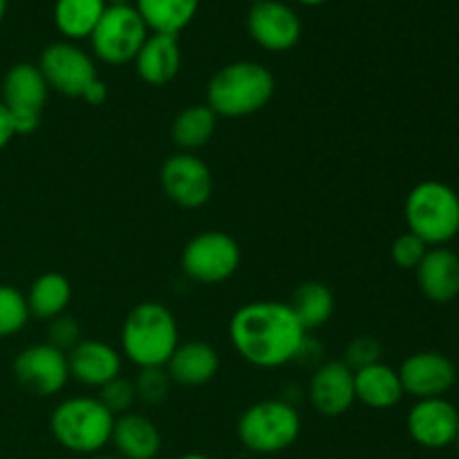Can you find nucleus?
<instances>
[{
  "mask_svg": "<svg viewBox=\"0 0 459 459\" xmlns=\"http://www.w3.org/2000/svg\"><path fill=\"white\" fill-rule=\"evenodd\" d=\"M148 27L134 4H108L90 36V45L106 65L133 63L148 39Z\"/></svg>",
  "mask_w": 459,
  "mask_h": 459,
  "instance_id": "7",
  "label": "nucleus"
},
{
  "mask_svg": "<svg viewBox=\"0 0 459 459\" xmlns=\"http://www.w3.org/2000/svg\"><path fill=\"white\" fill-rule=\"evenodd\" d=\"M430 247L426 245L421 238H417L415 233L406 231L402 233L399 238H394L393 247H390V255H393V263L397 264L399 269H406V272H415L417 267H420V263L424 260L426 251H429Z\"/></svg>",
  "mask_w": 459,
  "mask_h": 459,
  "instance_id": "31",
  "label": "nucleus"
},
{
  "mask_svg": "<svg viewBox=\"0 0 459 459\" xmlns=\"http://www.w3.org/2000/svg\"><path fill=\"white\" fill-rule=\"evenodd\" d=\"M415 273L421 294L430 303L446 305L459 296V255L448 247H430Z\"/></svg>",
  "mask_w": 459,
  "mask_h": 459,
  "instance_id": "18",
  "label": "nucleus"
},
{
  "mask_svg": "<svg viewBox=\"0 0 459 459\" xmlns=\"http://www.w3.org/2000/svg\"><path fill=\"white\" fill-rule=\"evenodd\" d=\"M381 354H384V348H381L379 341L375 336H357L348 343L343 354V363L352 372L363 370L368 366H375V363L381 361Z\"/></svg>",
  "mask_w": 459,
  "mask_h": 459,
  "instance_id": "32",
  "label": "nucleus"
},
{
  "mask_svg": "<svg viewBox=\"0 0 459 459\" xmlns=\"http://www.w3.org/2000/svg\"><path fill=\"white\" fill-rule=\"evenodd\" d=\"M133 63L134 72L143 83L157 85V88L170 83L182 67V48H179L178 36L148 34L146 43L142 45Z\"/></svg>",
  "mask_w": 459,
  "mask_h": 459,
  "instance_id": "20",
  "label": "nucleus"
},
{
  "mask_svg": "<svg viewBox=\"0 0 459 459\" xmlns=\"http://www.w3.org/2000/svg\"><path fill=\"white\" fill-rule=\"evenodd\" d=\"M247 30L251 39L267 52H287L299 45L303 22L290 4L281 0H263L251 4L247 13Z\"/></svg>",
  "mask_w": 459,
  "mask_h": 459,
  "instance_id": "14",
  "label": "nucleus"
},
{
  "mask_svg": "<svg viewBox=\"0 0 459 459\" xmlns=\"http://www.w3.org/2000/svg\"><path fill=\"white\" fill-rule=\"evenodd\" d=\"M106 7V0H56L54 3V25L70 43L90 39Z\"/></svg>",
  "mask_w": 459,
  "mask_h": 459,
  "instance_id": "26",
  "label": "nucleus"
},
{
  "mask_svg": "<svg viewBox=\"0 0 459 459\" xmlns=\"http://www.w3.org/2000/svg\"><path fill=\"white\" fill-rule=\"evenodd\" d=\"M354 394L359 403L372 411H390L406 397L399 372L384 361L354 372Z\"/></svg>",
  "mask_w": 459,
  "mask_h": 459,
  "instance_id": "22",
  "label": "nucleus"
},
{
  "mask_svg": "<svg viewBox=\"0 0 459 459\" xmlns=\"http://www.w3.org/2000/svg\"><path fill=\"white\" fill-rule=\"evenodd\" d=\"M314 411L323 417H341L357 403L354 372L343 361H325L314 370L307 385Z\"/></svg>",
  "mask_w": 459,
  "mask_h": 459,
  "instance_id": "16",
  "label": "nucleus"
},
{
  "mask_svg": "<svg viewBox=\"0 0 459 459\" xmlns=\"http://www.w3.org/2000/svg\"><path fill=\"white\" fill-rule=\"evenodd\" d=\"M299 4H305V7H318V4L327 3V0H296Z\"/></svg>",
  "mask_w": 459,
  "mask_h": 459,
  "instance_id": "37",
  "label": "nucleus"
},
{
  "mask_svg": "<svg viewBox=\"0 0 459 459\" xmlns=\"http://www.w3.org/2000/svg\"><path fill=\"white\" fill-rule=\"evenodd\" d=\"M81 99H83L85 103H90V106H101L108 99V85L103 83L101 79H97L94 83H90V88L85 90Z\"/></svg>",
  "mask_w": 459,
  "mask_h": 459,
  "instance_id": "34",
  "label": "nucleus"
},
{
  "mask_svg": "<svg viewBox=\"0 0 459 459\" xmlns=\"http://www.w3.org/2000/svg\"><path fill=\"white\" fill-rule=\"evenodd\" d=\"M108 4H130V0H106Z\"/></svg>",
  "mask_w": 459,
  "mask_h": 459,
  "instance_id": "39",
  "label": "nucleus"
},
{
  "mask_svg": "<svg viewBox=\"0 0 459 459\" xmlns=\"http://www.w3.org/2000/svg\"><path fill=\"white\" fill-rule=\"evenodd\" d=\"M455 446L459 448V435H457V439H455Z\"/></svg>",
  "mask_w": 459,
  "mask_h": 459,
  "instance_id": "41",
  "label": "nucleus"
},
{
  "mask_svg": "<svg viewBox=\"0 0 459 459\" xmlns=\"http://www.w3.org/2000/svg\"><path fill=\"white\" fill-rule=\"evenodd\" d=\"M39 70L49 90L70 99H81L90 83L99 79L94 58L70 40H58L40 52Z\"/></svg>",
  "mask_w": 459,
  "mask_h": 459,
  "instance_id": "10",
  "label": "nucleus"
},
{
  "mask_svg": "<svg viewBox=\"0 0 459 459\" xmlns=\"http://www.w3.org/2000/svg\"><path fill=\"white\" fill-rule=\"evenodd\" d=\"M179 345V327L166 305H134L121 325V352L137 368H164Z\"/></svg>",
  "mask_w": 459,
  "mask_h": 459,
  "instance_id": "3",
  "label": "nucleus"
},
{
  "mask_svg": "<svg viewBox=\"0 0 459 459\" xmlns=\"http://www.w3.org/2000/svg\"><path fill=\"white\" fill-rule=\"evenodd\" d=\"M408 231L429 247H446L459 236V193L446 182L424 179L411 188L403 204Z\"/></svg>",
  "mask_w": 459,
  "mask_h": 459,
  "instance_id": "5",
  "label": "nucleus"
},
{
  "mask_svg": "<svg viewBox=\"0 0 459 459\" xmlns=\"http://www.w3.org/2000/svg\"><path fill=\"white\" fill-rule=\"evenodd\" d=\"M110 444L121 459H155L161 453V433L146 415L130 411L115 417Z\"/></svg>",
  "mask_w": 459,
  "mask_h": 459,
  "instance_id": "21",
  "label": "nucleus"
},
{
  "mask_svg": "<svg viewBox=\"0 0 459 459\" xmlns=\"http://www.w3.org/2000/svg\"><path fill=\"white\" fill-rule=\"evenodd\" d=\"M406 429L417 446L442 451L455 444L459 435V411L446 397L420 399L408 411Z\"/></svg>",
  "mask_w": 459,
  "mask_h": 459,
  "instance_id": "13",
  "label": "nucleus"
},
{
  "mask_svg": "<svg viewBox=\"0 0 459 459\" xmlns=\"http://www.w3.org/2000/svg\"><path fill=\"white\" fill-rule=\"evenodd\" d=\"M151 34L178 36L197 16L200 0H134Z\"/></svg>",
  "mask_w": 459,
  "mask_h": 459,
  "instance_id": "24",
  "label": "nucleus"
},
{
  "mask_svg": "<svg viewBox=\"0 0 459 459\" xmlns=\"http://www.w3.org/2000/svg\"><path fill=\"white\" fill-rule=\"evenodd\" d=\"M242 251L236 238L224 231H202L186 242L182 269L200 285H220L240 269Z\"/></svg>",
  "mask_w": 459,
  "mask_h": 459,
  "instance_id": "9",
  "label": "nucleus"
},
{
  "mask_svg": "<svg viewBox=\"0 0 459 459\" xmlns=\"http://www.w3.org/2000/svg\"><path fill=\"white\" fill-rule=\"evenodd\" d=\"M115 415L97 397H70L49 415V433L74 455H99L110 444Z\"/></svg>",
  "mask_w": 459,
  "mask_h": 459,
  "instance_id": "4",
  "label": "nucleus"
},
{
  "mask_svg": "<svg viewBox=\"0 0 459 459\" xmlns=\"http://www.w3.org/2000/svg\"><path fill=\"white\" fill-rule=\"evenodd\" d=\"M220 117L206 103H195L175 115L170 137L182 152H195L213 139Z\"/></svg>",
  "mask_w": 459,
  "mask_h": 459,
  "instance_id": "25",
  "label": "nucleus"
},
{
  "mask_svg": "<svg viewBox=\"0 0 459 459\" xmlns=\"http://www.w3.org/2000/svg\"><path fill=\"white\" fill-rule=\"evenodd\" d=\"M83 341V334H81V325L74 316H67V314H61V316L52 318L48 325V343L58 348L61 352H70L74 345H79Z\"/></svg>",
  "mask_w": 459,
  "mask_h": 459,
  "instance_id": "33",
  "label": "nucleus"
},
{
  "mask_svg": "<svg viewBox=\"0 0 459 459\" xmlns=\"http://www.w3.org/2000/svg\"><path fill=\"white\" fill-rule=\"evenodd\" d=\"M399 379H402L403 393L420 399L446 397L448 390L457 381V368L446 354L424 350L415 352L399 366Z\"/></svg>",
  "mask_w": 459,
  "mask_h": 459,
  "instance_id": "15",
  "label": "nucleus"
},
{
  "mask_svg": "<svg viewBox=\"0 0 459 459\" xmlns=\"http://www.w3.org/2000/svg\"><path fill=\"white\" fill-rule=\"evenodd\" d=\"M170 384L173 381H170L166 368H139V375L133 381L137 402L148 403V406H157L164 402L169 397Z\"/></svg>",
  "mask_w": 459,
  "mask_h": 459,
  "instance_id": "29",
  "label": "nucleus"
},
{
  "mask_svg": "<svg viewBox=\"0 0 459 459\" xmlns=\"http://www.w3.org/2000/svg\"><path fill=\"white\" fill-rule=\"evenodd\" d=\"M299 411L285 399H263L247 408L238 420V439L255 455H276L294 446L300 437Z\"/></svg>",
  "mask_w": 459,
  "mask_h": 459,
  "instance_id": "6",
  "label": "nucleus"
},
{
  "mask_svg": "<svg viewBox=\"0 0 459 459\" xmlns=\"http://www.w3.org/2000/svg\"><path fill=\"white\" fill-rule=\"evenodd\" d=\"M12 372L16 384L36 397H54L70 381L67 354L48 341L21 350L13 359Z\"/></svg>",
  "mask_w": 459,
  "mask_h": 459,
  "instance_id": "11",
  "label": "nucleus"
},
{
  "mask_svg": "<svg viewBox=\"0 0 459 459\" xmlns=\"http://www.w3.org/2000/svg\"><path fill=\"white\" fill-rule=\"evenodd\" d=\"M92 459H121V457H117V455H94Z\"/></svg>",
  "mask_w": 459,
  "mask_h": 459,
  "instance_id": "40",
  "label": "nucleus"
},
{
  "mask_svg": "<svg viewBox=\"0 0 459 459\" xmlns=\"http://www.w3.org/2000/svg\"><path fill=\"white\" fill-rule=\"evenodd\" d=\"M48 97L49 85L34 63H16L4 72L0 101L12 117L16 134H30L39 130Z\"/></svg>",
  "mask_w": 459,
  "mask_h": 459,
  "instance_id": "8",
  "label": "nucleus"
},
{
  "mask_svg": "<svg viewBox=\"0 0 459 459\" xmlns=\"http://www.w3.org/2000/svg\"><path fill=\"white\" fill-rule=\"evenodd\" d=\"M30 318L25 294L16 287L0 282V339L18 334Z\"/></svg>",
  "mask_w": 459,
  "mask_h": 459,
  "instance_id": "28",
  "label": "nucleus"
},
{
  "mask_svg": "<svg viewBox=\"0 0 459 459\" xmlns=\"http://www.w3.org/2000/svg\"><path fill=\"white\" fill-rule=\"evenodd\" d=\"M16 137V133H13V124H12V117H9L7 108L3 106V101H0V151L3 148L9 146V142Z\"/></svg>",
  "mask_w": 459,
  "mask_h": 459,
  "instance_id": "35",
  "label": "nucleus"
},
{
  "mask_svg": "<svg viewBox=\"0 0 459 459\" xmlns=\"http://www.w3.org/2000/svg\"><path fill=\"white\" fill-rule=\"evenodd\" d=\"M287 305H290L291 312L296 314L300 325L309 334V332L318 330V327H323L330 321L332 314H334L336 300L325 282L307 281L296 287L294 294H291V300Z\"/></svg>",
  "mask_w": 459,
  "mask_h": 459,
  "instance_id": "27",
  "label": "nucleus"
},
{
  "mask_svg": "<svg viewBox=\"0 0 459 459\" xmlns=\"http://www.w3.org/2000/svg\"><path fill=\"white\" fill-rule=\"evenodd\" d=\"M161 188L173 204L182 209H200L211 200L215 179L204 160L195 152H175L164 161L160 173Z\"/></svg>",
  "mask_w": 459,
  "mask_h": 459,
  "instance_id": "12",
  "label": "nucleus"
},
{
  "mask_svg": "<svg viewBox=\"0 0 459 459\" xmlns=\"http://www.w3.org/2000/svg\"><path fill=\"white\" fill-rule=\"evenodd\" d=\"M251 3H263V0H251Z\"/></svg>",
  "mask_w": 459,
  "mask_h": 459,
  "instance_id": "42",
  "label": "nucleus"
},
{
  "mask_svg": "<svg viewBox=\"0 0 459 459\" xmlns=\"http://www.w3.org/2000/svg\"><path fill=\"white\" fill-rule=\"evenodd\" d=\"M233 350L254 368L273 370L303 354L307 332L291 307L281 300H251L229 321Z\"/></svg>",
  "mask_w": 459,
  "mask_h": 459,
  "instance_id": "1",
  "label": "nucleus"
},
{
  "mask_svg": "<svg viewBox=\"0 0 459 459\" xmlns=\"http://www.w3.org/2000/svg\"><path fill=\"white\" fill-rule=\"evenodd\" d=\"M276 92L272 70L255 61H236L220 67L206 85V106L218 117L240 119L269 106Z\"/></svg>",
  "mask_w": 459,
  "mask_h": 459,
  "instance_id": "2",
  "label": "nucleus"
},
{
  "mask_svg": "<svg viewBox=\"0 0 459 459\" xmlns=\"http://www.w3.org/2000/svg\"><path fill=\"white\" fill-rule=\"evenodd\" d=\"M178 459H213V457L204 455V453H184V455L178 457Z\"/></svg>",
  "mask_w": 459,
  "mask_h": 459,
  "instance_id": "36",
  "label": "nucleus"
},
{
  "mask_svg": "<svg viewBox=\"0 0 459 459\" xmlns=\"http://www.w3.org/2000/svg\"><path fill=\"white\" fill-rule=\"evenodd\" d=\"M164 368L173 384L197 388L215 379L220 372V354L213 345L204 341H186V343L179 341L173 357Z\"/></svg>",
  "mask_w": 459,
  "mask_h": 459,
  "instance_id": "19",
  "label": "nucleus"
},
{
  "mask_svg": "<svg viewBox=\"0 0 459 459\" xmlns=\"http://www.w3.org/2000/svg\"><path fill=\"white\" fill-rule=\"evenodd\" d=\"M97 399L112 412V415L119 417L133 411V406L137 403V393H134L133 381L124 379V377H117V379L108 381L106 385L99 388Z\"/></svg>",
  "mask_w": 459,
  "mask_h": 459,
  "instance_id": "30",
  "label": "nucleus"
},
{
  "mask_svg": "<svg viewBox=\"0 0 459 459\" xmlns=\"http://www.w3.org/2000/svg\"><path fill=\"white\" fill-rule=\"evenodd\" d=\"M30 316L39 321H52V318L65 314L72 300L70 278L58 272H45L36 278L25 294Z\"/></svg>",
  "mask_w": 459,
  "mask_h": 459,
  "instance_id": "23",
  "label": "nucleus"
},
{
  "mask_svg": "<svg viewBox=\"0 0 459 459\" xmlns=\"http://www.w3.org/2000/svg\"><path fill=\"white\" fill-rule=\"evenodd\" d=\"M4 13H7V0H0V22L4 21Z\"/></svg>",
  "mask_w": 459,
  "mask_h": 459,
  "instance_id": "38",
  "label": "nucleus"
},
{
  "mask_svg": "<svg viewBox=\"0 0 459 459\" xmlns=\"http://www.w3.org/2000/svg\"><path fill=\"white\" fill-rule=\"evenodd\" d=\"M70 379L90 388H101L121 377V352L99 339H83L67 352Z\"/></svg>",
  "mask_w": 459,
  "mask_h": 459,
  "instance_id": "17",
  "label": "nucleus"
}]
</instances>
